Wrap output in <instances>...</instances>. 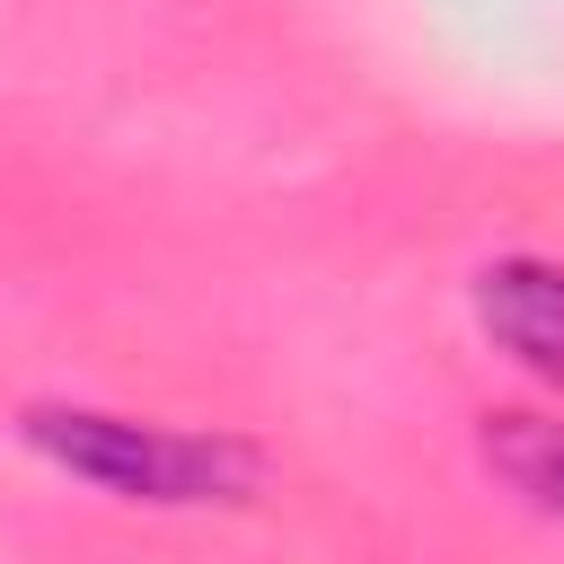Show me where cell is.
Here are the masks:
<instances>
[{
    "mask_svg": "<svg viewBox=\"0 0 564 564\" xmlns=\"http://www.w3.org/2000/svg\"><path fill=\"white\" fill-rule=\"evenodd\" d=\"M476 326L520 379L564 397V256H546V247L494 256L476 273Z\"/></svg>",
    "mask_w": 564,
    "mask_h": 564,
    "instance_id": "2",
    "label": "cell"
},
{
    "mask_svg": "<svg viewBox=\"0 0 564 564\" xmlns=\"http://www.w3.org/2000/svg\"><path fill=\"white\" fill-rule=\"evenodd\" d=\"M476 458L538 520H564V414L555 405H485L476 414Z\"/></svg>",
    "mask_w": 564,
    "mask_h": 564,
    "instance_id": "3",
    "label": "cell"
},
{
    "mask_svg": "<svg viewBox=\"0 0 564 564\" xmlns=\"http://www.w3.org/2000/svg\"><path fill=\"white\" fill-rule=\"evenodd\" d=\"M18 441L132 511H212V502H247L264 485L256 441L238 432H194V423H159V414H115V405H26Z\"/></svg>",
    "mask_w": 564,
    "mask_h": 564,
    "instance_id": "1",
    "label": "cell"
}]
</instances>
